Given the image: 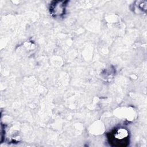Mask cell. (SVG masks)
I'll use <instances>...</instances> for the list:
<instances>
[{
  "mask_svg": "<svg viewBox=\"0 0 147 147\" xmlns=\"http://www.w3.org/2000/svg\"><path fill=\"white\" fill-rule=\"evenodd\" d=\"M108 138L111 145L125 146L129 141V133L125 128L115 129L110 134Z\"/></svg>",
  "mask_w": 147,
  "mask_h": 147,
  "instance_id": "obj_1",
  "label": "cell"
},
{
  "mask_svg": "<svg viewBox=\"0 0 147 147\" xmlns=\"http://www.w3.org/2000/svg\"><path fill=\"white\" fill-rule=\"evenodd\" d=\"M66 2L54 1L50 5V13L55 17H60L65 13Z\"/></svg>",
  "mask_w": 147,
  "mask_h": 147,
  "instance_id": "obj_2",
  "label": "cell"
}]
</instances>
